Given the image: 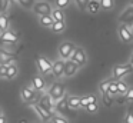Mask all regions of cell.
I'll list each match as a JSON object with an SVG mask.
<instances>
[{"instance_id":"obj_12","label":"cell","mask_w":133,"mask_h":123,"mask_svg":"<svg viewBox=\"0 0 133 123\" xmlns=\"http://www.w3.org/2000/svg\"><path fill=\"white\" fill-rule=\"evenodd\" d=\"M16 60V54L12 51H7L4 49H0V66H7L12 64Z\"/></svg>"},{"instance_id":"obj_44","label":"cell","mask_w":133,"mask_h":123,"mask_svg":"<svg viewBox=\"0 0 133 123\" xmlns=\"http://www.w3.org/2000/svg\"><path fill=\"white\" fill-rule=\"evenodd\" d=\"M7 2H9V3H13V2H15V0H7Z\"/></svg>"},{"instance_id":"obj_21","label":"cell","mask_w":133,"mask_h":123,"mask_svg":"<svg viewBox=\"0 0 133 123\" xmlns=\"http://www.w3.org/2000/svg\"><path fill=\"white\" fill-rule=\"evenodd\" d=\"M50 16H52L53 22H64V13L60 9H53Z\"/></svg>"},{"instance_id":"obj_28","label":"cell","mask_w":133,"mask_h":123,"mask_svg":"<svg viewBox=\"0 0 133 123\" xmlns=\"http://www.w3.org/2000/svg\"><path fill=\"white\" fill-rule=\"evenodd\" d=\"M116 85H117V92L119 94H126L127 90H129V87H127V85L124 82H122V80H116Z\"/></svg>"},{"instance_id":"obj_9","label":"cell","mask_w":133,"mask_h":123,"mask_svg":"<svg viewBox=\"0 0 133 123\" xmlns=\"http://www.w3.org/2000/svg\"><path fill=\"white\" fill-rule=\"evenodd\" d=\"M37 69L42 74H47L52 72V62L44 56H37Z\"/></svg>"},{"instance_id":"obj_30","label":"cell","mask_w":133,"mask_h":123,"mask_svg":"<svg viewBox=\"0 0 133 123\" xmlns=\"http://www.w3.org/2000/svg\"><path fill=\"white\" fill-rule=\"evenodd\" d=\"M17 3L23 9H27V10H29V9H33V6H35L36 2L35 0H17Z\"/></svg>"},{"instance_id":"obj_11","label":"cell","mask_w":133,"mask_h":123,"mask_svg":"<svg viewBox=\"0 0 133 123\" xmlns=\"http://www.w3.org/2000/svg\"><path fill=\"white\" fill-rule=\"evenodd\" d=\"M32 107H33V110L37 113V116L40 117L43 122H49V120H52V117L55 116V113H52V112L43 109L42 106H39L37 103H32Z\"/></svg>"},{"instance_id":"obj_16","label":"cell","mask_w":133,"mask_h":123,"mask_svg":"<svg viewBox=\"0 0 133 123\" xmlns=\"http://www.w3.org/2000/svg\"><path fill=\"white\" fill-rule=\"evenodd\" d=\"M63 70H64V60L57 59L56 62L52 63V73L55 77H62L63 76Z\"/></svg>"},{"instance_id":"obj_42","label":"cell","mask_w":133,"mask_h":123,"mask_svg":"<svg viewBox=\"0 0 133 123\" xmlns=\"http://www.w3.org/2000/svg\"><path fill=\"white\" fill-rule=\"evenodd\" d=\"M130 64H132V67H133V57L130 59Z\"/></svg>"},{"instance_id":"obj_20","label":"cell","mask_w":133,"mask_h":123,"mask_svg":"<svg viewBox=\"0 0 133 123\" xmlns=\"http://www.w3.org/2000/svg\"><path fill=\"white\" fill-rule=\"evenodd\" d=\"M100 9L102 7H100V2H99V0H89V3H87V6H86V10L92 14L99 13Z\"/></svg>"},{"instance_id":"obj_3","label":"cell","mask_w":133,"mask_h":123,"mask_svg":"<svg viewBox=\"0 0 133 123\" xmlns=\"http://www.w3.org/2000/svg\"><path fill=\"white\" fill-rule=\"evenodd\" d=\"M132 72H133L132 64H130V63H126V64H117V66H115V67H113L112 74H113V79H115V80H120L122 77H124L126 74L132 73Z\"/></svg>"},{"instance_id":"obj_38","label":"cell","mask_w":133,"mask_h":123,"mask_svg":"<svg viewBox=\"0 0 133 123\" xmlns=\"http://www.w3.org/2000/svg\"><path fill=\"white\" fill-rule=\"evenodd\" d=\"M124 100H127V102H133V87H129L127 93L124 94Z\"/></svg>"},{"instance_id":"obj_8","label":"cell","mask_w":133,"mask_h":123,"mask_svg":"<svg viewBox=\"0 0 133 123\" xmlns=\"http://www.w3.org/2000/svg\"><path fill=\"white\" fill-rule=\"evenodd\" d=\"M117 33H119V37H120V40L123 43L133 42V33H132V30H130L129 26L120 24V26H119V29H117Z\"/></svg>"},{"instance_id":"obj_26","label":"cell","mask_w":133,"mask_h":123,"mask_svg":"<svg viewBox=\"0 0 133 123\" xmlns=\"http://www.w3.org/2000/svg\"><path fill=\"white\" fill-rule=\"evenodd\" d=\"M39 22H40V24L43 27H52V24H53L52 16H40L39 17Z\"/></svg>"},{"instance_id":"obj_10","label":"cell","mask_w":133,"mask_h":123,"mask_svg":"<svg viewBox=\"0 0 133 123\" xmlns=\"http://www.w3.org/2000/svg\"><path fill=\"white\" fill-rule=\"evenodd\" d=\"M17 40H19V34L13 30H9V29L0 34V42L6 43V44H15V43H17Z\"/></svg>"},{"instance_id":"obj_7","label":"cell","mask_w":133,"mask_h":123,"mask_svg":"<svg viewBox=\"0 0 133 123\" xmlns=\"http://www.w3.org/2000/svg\"><path fill=\"white\" fill-rule=\"evenodd\" d=\"M119 22L120 24H126V26H132L133 24V7L127 6L119 16Z\"/></svg>"},{"instance_id":"obj_47","label":"cell","mask_w":133,"mask_h":123,"mask_svg":"<svg viewBox=\"0 0 133 123\" xmlns=\"http://www.w3.org/2000/svg\"><path fill=\"white\" fill-rule=\"evenodd\" d=\"M37 123H40V122H37Z\"/></svg>"},{"instance_id":"obj_46","label":"cell","mask_w":133,"mask_h":123,"mask_svg":"<svg viewBox=\"0 0 133 123\" xmlns=\"http://www.w3.org/2000/svg\"><path fill=\"white\" fill-rule=\"evenodd\" d=\"M132 7H133V0H132Z\"/></svg>"},{"instance_id":"obj_49","label":"cell","mask_w":133,"mask_h":123,"mask_svg":"<svg viewBox=\"0 0 133 123\" xmlns=\"http://www.w3.org/2000/svg\"><path fill=\"white\" fill-rule=\"evenodd\" d=\"M132 57H133V56H132Z\"/></svg>"},{"instance_id":"obj_22","label":"cell","mask_w":133,"mask_h":123,"mask_svg":"<svg viewBox=\"0 0 133 123\" xmlns=\"http://www.w3.org/2000/svg\"><path fill=\"white\" fill-rule=\"evenodd\" d=\"M9 17L6 16V13H0V31L3 33V31H6L7 29H9Z\"/></svg>"},{"instance_id":"obj_24","label":"cell","mask_w":133,"mask_h":123,"mask_svg":"<svg viewBox=\"0 0 133 123\" xmlns=\"http://www.w3.org/2000/svg\"><path fill=\"white\" fill-rule=\"evenodd\" d=\"M52 31H55V33H62V31L66 30V23L64 22H53L52 24Z\"/></svg>"},{"instance_id":"obj_41","label":"cell","mask_w":133,"mask_h":123,"mask_svg":"<svg viewBox=\"0 0 133 123\" xmlns=\"http://www.w3.org/2000/svg\"><path fill=\"white\" fill-rule=\"evenodd\" d=\"M19 123H29V122H27V119H20V120H19Z\"/></svg>"},{"instance_id":"obj_37","label":"cell","mask_w":133,"mask_h":123,"mask_svg":"<svg viewBox=\"0 0 133 123\" xmlns=\"http://www.w3.org/2000/svg\"><path fill=\"white\" fill-rule=\"evenodd\" d=\"M7 9H9V2L7 0H0V11L4 13Z\"/></svg>"},{"instance_id":"obj_33","label":"cell","mask_w":133,"mask_h":123,"mask_svg":"<svg viewBox=\"0 0 133 123\" xmlns=\"http://www.w3.org/2000/svg\"><path fill=\"white\" fill-rule=\"evenodd\" d=\"M86 110L87 112H89V113H96V112H97L99 110V105H97V102H96V103H90V105L89 106H86Z\"/></svg>"},{"instance_id":"obj_17","label":"cell","mask_w":133,"mask_h":123,"mask_svg":"<svg viewBox=\"0 0 133 123\" xmlns=\"http://www.w3.org/2000/svg\"><path fill=\"white\" fill-rule=\"evenodd\" d=\"M32 86H33V89H35L36 92H42V90H44V87H46L44 80H43V77H42V76H33Z\"/></svg>"},{"instance_id":"obj_18","label":"cell","mask_w":133,"mask_h":123,"mask_svg":"<svg viewBox=\"0 0 133 123\" xmlns=\"http://www.w3.org/2000/svg\"><path fill=\"white\" fill-rule=\"evenodd\" d=\"M66 100H67V105H69V109H75V110H77V109L80 107V97L79 96H73V94H70V96H66Z\"/></svg>"},{"instance_id":"obj_13","label":"cell","mask_w":133,"mask_h":123,"mask_svg":"<svg viewBox=\"0 0 133 123\" xmlns=\"http://www.w3.org/2000/svg\"><path fill=\"white\" fill-rule=\"evenodd\" d=\"M79 72V66L76 64L75 62H72V60H64V70H63V76L66 77H72L75 76L76 73Z\"/></svg>"},{"instance_id":"obj_48","label":"cell","mask_w":133,"mask_h":123,"mask_svg":"<svg viewBox=\"0 0 133 123\" xmlns=\"http://www.w3.org/2000/svg\"><path fill=\"white\" fill-rule=\"evenodd\" d=\"M0 13H2V11H0Z\"/></svg>"},{"instance_id":"obj_15","label":"cell","mask_w":133,"mask_h":123,"mask_svg":"<svg viewBox=\"0 0 133 123\" xmlns=\"http://www.w3.org/2000/svg\"><path fill=\"white\" fill-rule=\"evenodd\" d=\"M20 96H22V99H23V102L32 103L33 100L36 99V90H35L33 87H29V86H26V87L22 89Z\"/></svg>"},{"instance_id":"obj_34","label":"cell","mask_w":133,"mask_h":123,"mask_svg":"<svg viewBox=\"0 0 133 123\" xmlns=\"http://www.w3.org/2000/svg\"><path fill=\"white\" fill-rule=\"evenodd\" d=\"M124 123H133V107H129V112L124 117Z\"/></svg>"},{"instance_id":"obj_23","label":"cell","mask_w":133,"mask_h":123,"mask_svg":"<svg viewBox=\"0 0 133 123\" xmlns=\"http://www.w3.org/2000/svg\"><path fill=\"white\" fill-rule=\"evenodd\" d=\"M96 102H97V99H96V96H93V94H90V96H83V97H80V107L86 109V106H89L90 103H96Z\"/></svg>"},{"instance_id":"obj_2","label":"cell","mask_w":133,"mask_h":123,"mask_svg":"<svg viewBox=\"0 0 133 123\" xmlns=\"http://www.w3.org/2000/svg\"><path fill=\"white\" fill-rule=\"evenodd\" d=\"M75 49H76V44L73 42H63L57 49L59 57L62 60H69L70 56L73 54V51H75Z\"/></svg>"},{"instance_id":"obj_1","label":"cell","mask_w":133,"mask_h":123,"mask_svg":"<svg viewBox=\"0 0 133 123\" xmlns=\"http://www.w3.org/2000/svg\"><path fill=\"white\" fill-rule=\"evenodd\" d=\"M47 94H49V96L52 97V100L56 103L57 100H60L62 97L66 96V86H64L62 82L53 83V85L49 87V90H47Z\"/></svg>"},{"instance_id":"obj_4","label":"cell","mask_w":133,"mask_h":123,"mask_svg":"<svg viewBox=\"0 0 133 123\" xmlns=\"http://www.w3.org/2000/svg\"><path fill=\"white\" fill-rule=\"evenodd\" d=\"M52 10H53L52 4H50L49 2H44V0L36 2L35 6H33V11H35L36 14H39V17L40 16H50Z\"/></svg>"},{"instance_id":"obj_40","label":"cell","mask_w":133,"mask_h":123,"mask_svg":"<svg viewBox=\"0 0 133 123\" xmlns=\"http://www.w3.org/2000/svg\"><path fill=\"white\" fill-rule=\"evenodd\" d=\"M0 123H7V119H6V116H0Z\"/></svg>"},{"instance_id":"obj_32","label":"cell","mask_w":133,"mask_h":123,"mask_svg":"<svg viewBox=\"0 0 133 123\" xmlns=\"http://www.w3.org/2000/svg\"><path fill=\"white\" fill-rule=\"evenodd\" d=\"M52 123H69V122H67L66 117L60 116V114H55L52 117Z\"/></svg>"},{"instance_id":"obj_6","label":"cell","mask_w":133,"mask_h":123,"mask_svg":"<svg viewBox=\"0 0 133 123\" xmlns=\"http://www.w3.org/2000/svg\"><path fill=\"white\" fill-rule=\"evenodd\" d=\"M55 113L56 114H60L63 117H67L70 114V109H69V105H67V100H66V96L62 97L60 100L55 103Z\"/></svg>"},{"instance_id":"obj_29","label":"cell","mask_w":133,"mask_h":123,"mask_svg":"<svg viewBox=\"0 0 133 123\" xmlns=\"http://www.w3.org/2000/svg\"><path fill=\"white\" fill-rule=\"evenodd\" d=\"M112 80H113V79H107V80H104V82H102L100 85H99V92H100L102 94L107 93V89H109V86H110V83H112Z\"/></svg>"},{"instance_id":"obj_31","label":"cell","mask_w":133,"mask_h":123,"mask_svg":"<svg viewBox=\"0 0 133 123\" xmlns=\"http://www.w3.org/2000/svg\"><path fill=\"white\" fill-rule=\"evenodd\" d=\"M55 4H56V9L63 10V9H66L70 4V0H55Z\"/></svg>"},{"instance_id":"obj_43","label":"cell","mask_w":133,"mask_h":123,"mask_svg":"<svg viewBox=\"0 0 133 123\" xmlns=\"http://www.w3.org/2000/svg\"><path fill=\"white\" fill-rule=\"evenodd\" d=\"M0 116H3V110L2 109H0Z\"/></svg>"},{"instance_id":"obj_45","label":"cell","mask_w":133,"mask_h":123,"mask_svg":"<svg viewBox=\"0 0 133 123\" xmlns=\"http://www.w3.org/2000/svg\"><path fill=\"white\" fill-rule=\"evenodd\" d=\"M130 30H132V33H133V24H132V29H130Z\"/></svg>"},{"instance_id":"obj_36","label":"cell","mask_w":133,"mask_h":123,"mask_svg":"<svg viewBox=\"0 0 133 123\" xmlns=\"http://www.w3.org/2000/svg\"><path fill=\"white\" fill-rule=\"evenodd\" d=\"M102 96H103V103L107 106V107H109V106H112V103H113V97H110L107 93L102 94Z\"/></svg>"},{"instance_id":"obj_39","label":"cell","mask_w":133,"mask_h":123,"mask_svg":"<svg viewBox=\"0 0 133 123\" xmlns=\"http://www.w3.org/2000/svg\"><path fill=\"white\" fill-rule=\"evenodd\" d=\"M6 76V66H0V77Z\"/></svg>"},{"instance_id":"obj_19","label":"cell","mask_w":133,"mask_h":123,"mask_svg":"<svg viewBox=\"0 0 133 123\" xmlns=\"http://www.w3.org/2000/svg\"><path fill=\"white\" fill-rule=\"evenodd\" d=\"M17 73H19V67L15 64V63H12V64H7L6 66V79H15L16 76H17Z\"/></svg>"},{"instance_id":"obj_5","label":"cell","mask_w":133,"mask_h":123,"mask_svg":"<svg viewBox=\"0 0 133 123\" xmlns=\"http://www.w3.org/2000/svg\"><path fill=\"white\" fill-rule=\"evenodd\" d=\"M70 60H72V62H75L76 64L79 66V67L84 66V64L87 63V54H86V51H84V49L77 47V46H76L73 54L70 56Z\"/></svg>"},{"instance_id":"obj_27","label":"cell","mask_w":133,"mask_h":123,"mask_svg":"<svg viewBox=\"0 0 133 123\" xmlns=\"http://www.w3.org/2000/svg\"><path fill=\"white\" fill-rule=\"evenodd\" d=\"M100 2V7L103 10H112L115 7V0H99Z\"/></svg>"},{"instance_id":"obj_35","label":"cell","mask_w":133,"mask_h":123,"mask_svg":"<svg viewBox=\"0 0 133 123\" xmlns=\"http://www.w3.org/2000/svg\"><path fill=\"white\" fill-rule=\"evenodd\" d=\"M75 3L77 4V7L80 9V10H86V6H87V3H89V0H75Z\"/></svg>"},{"instance_id":"obj_14","label":"cell","mask_w":133,"mask_h":123,"mask_svg":"<svg viewBox=\"0 0 133 123\" xmlns=\"http://www.w3.org/2000/svg\"><path fill=\"white\" fill-rule=\"evenodd\" d=\"M39 106H42L43 109H46V110H49V112H52V113H55V102L52 100V97L49 96V94H43V96L40 97V100H39V103H37ZM56 114V113H55Z\"/></svg>"},{"instance_id":"obj_25","label":"cell","mask_w":133,"mask_h":123,"mask_svg":"<svg viewBox=\"0 0 133 123\" xmlns=\"http://www.w3.org/2000/svg\"><path fill=\"white\" fill-rule=\"evenodd\" d=\"M107 94H109L110 97H113V99H115V96H117V94H119V92H117V85H116V80H115V79L112 80L109 89H107Z\"/></svg>"}]
</instances>
